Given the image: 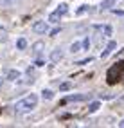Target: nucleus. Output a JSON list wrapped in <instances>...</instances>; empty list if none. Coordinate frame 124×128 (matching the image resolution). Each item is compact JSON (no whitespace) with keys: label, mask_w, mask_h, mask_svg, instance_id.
Instances as JSON below:
<instances>
[{"label":"nucleus","mask_w":124,"mask_h":128,"mask_svg":"<svg viewBox=\"0 0 124 128\" xmlns=\"http://www.w3.org/2000/svg\"><path fill=\"white\" fill-rule=\"evenodd\" d=\"M124 74V62H117V63H113L110 69H108V74H106V81H108L110 85H115L119 80H121V76Z\"/></svg>","instance_id":"f257e3e1"},{"label":"nucleus","mask_w":124,"mask_h":128,"mask_svg":"<svg viewBox=\"0 0 124 128\" xmlns=\"http://www.w3.org/2000/svg\"><path fill=\"white\" fill-rule=\"evenodd\" d=\"M38 103V94H29L27 98H23L18 105H16V112L22 114V112H29V110H32L36 106Z\"/></svg>","instance_id":"f03ea898"},{"label":"nucleus","mask_w":124,"mask_h":128,"mask_svg":"<svg viewBox=\"0 0 124 128\" xmlns=\"http://www.w3.org/2000/svg\"><path fill=\"white\" fill-rule=\"evenodd\" d=\"M92 96L90 94H74V96H67V98H63L61 103H74V101H86L90 99Z\"/></svg>","instance_id":"7ed1b4c3"},{"label":"nucleus","mask_w":124,"mask_h":128,"mask_svg":"<svg viewBox=\"0 0 124 128\" xmlns=\"http://www.w3.org/2000/svg\"><path fill=\"white\" fill-rule=\"evenodd\" d=\"M115 49H117V42H113V40H110L108 42V45H106V49L103 50V54H101V58H108L112 52H113V50Z\"/></svg>","instance_id":"20e7f679"},{"label":"nucleus","mask_w":124,"mask_h":128,"mask_svg":"<svg viewBox=\"0 0 124 128\" xmlns=\"http://www.w3.org/2000/svg\"><path fill=\"white\" fill-rule=\"evenodd\" d=\"M47 24L45 22H36L34 25H32V31H34V32H38V34H45V32H47Z\"/></svg>","instance_id":"39448f33"},{"label":"nucleus","mask_w":124,"mask_h":128,"mask_svg":"<svg viewBox=\"0 0 124 128\" xmlns=\"http://www.w3.org/2000/svg\"><path fill=\"white\" fill-rule=\"evenodd\" d=\"M95 31H101L104 36H112V25H95Z\"/></svg>","instance_id":"423d86ee"},{"label":"nucleus","mask_w":124,"mask_h":128,"mask_svg":"<svg viewBox=\"0 0 124 128\" xmlns=\"http://www.w3.org/2000/svg\"><path fill=\"white\" fill-rule=\"evenodd\" d=\"M61 58H63V50H61L60 47L54 49L52 54H51V60H52V62H58V60H61Z\"/></svg>","instance_id":"0eeeda50"},{"label":"nucleus","mask_w":124,"mask_h":128,"mask_svg":"<svg viewBox=\"0 0 124 128\" xmlns=\"http://www.w3.org/2000/svg\"><path fill=\"white\" fill-rule=\"evenodd\" d=\"M99 108H101V101H94V103H90L88 112H90V114H94V112H97Z\"/></svg>","instance_id":"6e6552de"},{"label":"nucleus","mask_w":124,"mask_h":128,"mask_svg":"<svg viewBox=\"0 0 124 128\" xmlns=\"http://www.w3.org/2000/svg\"><path fill=\"white\" fill-rule=\"evenodd\" d=\"M67 11H68V6H67V4H60V6H58V9H56V13L61 14V16L67 13Z\"/></svg>","instance_id":"1a4fd4ad"},{"label":"nucleus","mask_w":124,"mask_h":128,"mask_svg":"<svg viewBox=\"0 0 124 128\" xmlns=\"http://www.w3.org/2000/svg\"><path fill=\"white\" fill-rule=\"evenodd\" d=\"M115 2H117V0H103L101 7H104V9H110V7H113V6H115Z\"/></svg>","instance_id":"9d476101"},{"label":"nucleus","mask_w":124,"mask_h":128,"mask_svg":"<svg viewBox=\"0 0 124 128\" xmlns=\"http://www.w3.org/2000/svg\"><path fill=\"white\" fill-rule=\"evenodd\" d=\"M16 47H18L20 50H23V49H25V47H27V42H25V38H18V40H16Z\"/></svg>","instance_id":"9b49d317"},{"label":"nucleus","mask_w":124,"mask_h":128,"mask_svg":"<svg viewBox=\"0 0 124 128\" xmlns=\"http://www.w3.org/2000/svg\"><path fill=\"white\" fill-rule=\"evenodd\" d=\"M79 50H81V42H74V44L70 45V52L76 54V52H79Z\"/></svg>","instance_id":"f8f14e48"},{"label":"nucleus","mask_w":124,"mask_h":128,"mask_svg":"<svg viewBox=\"0 0 124 128\" xmlns=\"http://www.w3.org/2000/svg\"><path fill=\"white\" fill-rule=\"evenodd\" d=\"M16 78H20V72L18 70H9V72H7V80H16Z\"/></svg>","instance_id":"ddd939ff"},{"label":"nucleus","mask_w":124,"mask_h":128,"mask_svg":"<svg viewBox=\"0 0 124 128\" xmlns=\"http://www.w3.org/2000/svg\"><path fill=\"white\" fill-rule=\"evenodd\" d=\"M41 96H43L45 99H52V98H54V92H52V90H49V88H45L43 92H41Z\"/></svg>","instance_id":"4468645a"},{"label":"nucleus","mask_w":124,"mask_h":128,"mask_svg":"<svg viewBox=\"0 0 124 128\" xmlns=\"http://www.w3.org/2000/svg\"><path fill=\"white\" fill-rule=\"evenodd\" d=\"M60 18H61V14H58V13L54 11V13H51V16H49V22H52V24H56V22L60 20Z\"/></svg>","instance_id":"2eb2a0df"},{"label":"nucleus","mask_w":124,"mask_h":128,"mask_svg":"<svg viewBox=\"0 0 124 128\" xmlns=\"http://www.w3.org/2000/svg\"><path fill=\"white\" fill-rule=\"evenodd\" d=\"M86 11H88V6H86V4H83V6H79V7H77V11H76V13L81 16V14H85Z\"/></svg>","instance_id":"dca6fc26"},{"label":"nucleus","mask_w":124,"mask_h":128,"mask_svg":"<svg viewBox=\"0 0 124 128\" xmlns=\"http://www.w3.org/2000/svg\"><path fill=\"white\" fill-rule=\"evenodd\" d=\"M60 88H61V90H68V88H72V83H70V81H65V83L60 85Z\"/></svg>","instance_id":"f3484780"},{"label":"nucleus","mask_w":124,"mask_h":128,"mask_svg":"<svg viewBox=\"0 0 124 128\" xmlns=\"http://www.w3.org/2000/svg\"><path fill=\"white\" fill-rule=\"evenodd\" d=\"M43 47H45L43 42H38V44H34V50H36V52H41V49H43Z\"/></svg>","instance_id":"a211bd4d"},{"label":"nucleus","mask_w":124,"mask_h":128,"mask_svg":"<svg viewBox=\"0 0 124 128\" xmlns=\"http://www.w3.org/2000/svg\"><path fill=\"white\" fill-rule=\"evenodd\" d=\"M81 47L85 49V50H88V49H90V38H85V40H83V44H81Z\"/></svg>","instance_id":"6ab92c4d"},{"label":"nucleus","mask_w":124,"mask_h":128,"mask_svg":"<svg viewBox=\"0 0 124 128\" xmlns=\"http://www.w3.org/2000/svg\"><path fill=\"white\" fill-rule=\"evenodd\" d=\"M103 99H113V94H103Z\"/></svg>","instance_id":"aec40b11"},{"label":"nucleus","mask_w":124,"mask_h":128,"mask_svg":"<svg viewBox=\"0 0 124 128\" xmlns=\"http://www.w3.org/2000/svg\"><path fill=\"white\" fill-rule=\"evenodd\" d=\"M88 62H92V58H86V60H83V62H79L77 65H85V63H88Z\"/></svg>","instance_id":"412c9836"},{"label":"nucleus","mask_w":124,"mask_h":128,"mask_svg":"<svg viewBox=\"0 0 124 128\" xmlns=\"http://www.w3.org/2000/svg\"><path fill=\"white\" fill-rule=\"evenodd\" d=\"M60 31H61V29H60V27H56V29H52V31H51V34H52V36H54V34H58V32H60Z\"/></svg>","instance_id":"4be33fe9"},{"label":"nucleus","mask_w":124,"mask_h":128,"mask_svg":"<svg viewBox=\"0 0 124 128\" xmlns=\"http://www.w3.org/2000/svg\"><path fill=\"white\" fill-rule=\"evenodd\" d=\"M115 14H119V16H124V11H113Z\"/></svg>","instance_id":"5701e85b"},{"label":"nucleus","mask_w":124,"mask_h":128,"mask_svg":"<svg viewBox=\"0 0 124 128\" xmlns=\"http://www.w3.org/2000/svg\"><path fill=\"white\" fill-rule=\"evenodd\" d=\"M4 4H11V2H16V0H2Z\"/></svg>","instance_id":"b1692460"},{"label":"nucleus","mask_w":124,"mask_h":128,"mask_svg":"<svg viewBox=\"0 0 124 128\" xmlns=\"http://www.w3.org/2000/svg\"><path fill=\"white\" fill-rule=\"evenodd\" d=\"M119 126H121V128H124V119H122V121L119 123Z\"/></svg>","instance_id":"393cba45"},{"label":"nucleus","mask_w":124,"mask_h":128,"mask_svg":"<svg viewBox=\"0 0 124 128\" xmlns=\"http://www.w3.org/2000/svg\"><path fill=\"white\" fill-rule=\"evenodd\" d=\"M119 101H121V103H122V105H124V96H122V98H121V99H119Z\"/></svg>","instance_id":"a878e982"},{"label":"nucleus","mask_w":124,"mask_h":128,"mask_svg":"<svg viewBox=\"0 0 124 128\" xmlns=\"http://www.w3.org/2000/svg\"><path fill=\"white\" fill-rule=\"evenodd\" d=\"M4 83V78H2V76H0V85H2Z\"/></svg>","instance_id":"bb28decb"}]
</instances>
